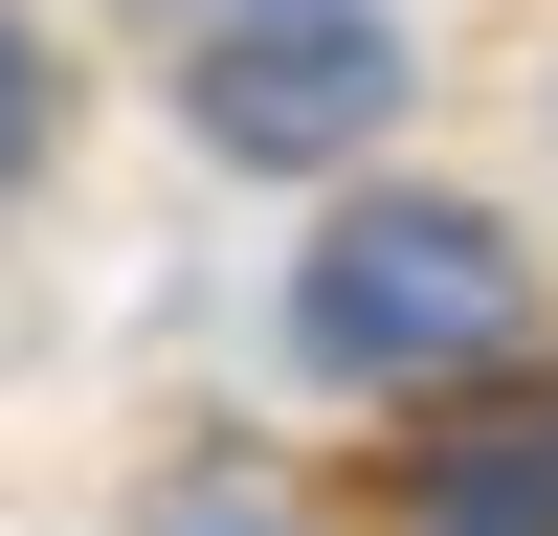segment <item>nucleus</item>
<instances>
[{
	"label": "nucleus",
	"instance_id": "1",
	"mask_svg": "<svg viewBox=\"0 0 558 536\" xmlns=\"http://www.w3.org/2000/svg\"><path fill=\"white\" fill-rule=\"evenodd\" d=\"M514 313H536V268H514L492 202H336L313 268H291V357L357 380V402H425V425L492 402V380H536Z\"/></svg>",
	"mask_w": 558,
	"mask_h": 536
},
{
	"label": "nucleus",
	"instance_id": "2",
	"mask_svg": "<svg viewBox=\"0 0 558 536\" xmlns=\"http://www.w3.org/2000/svg\"><path fill=\"white\" fill-rule=\"evenodd\" d=\"M402 112V23L380 0H291V23H202V134L223 157H336Z\"/></svg>",
	"mask_w": 558,
	"mask_h": 536
},
{
	"label": "nucleus",
	"instance_id": "3",
	"mask_svg": "<svg viewBox=\"0 0 558 536\" xmlns=\"http://www.w3.org/2000/svg\"><path fill=\"white\" fill-rule=\"evenodd\" d=\"M402 536H558V357L402 425Z\"/></svg>",
	"mask_w": 558,
	"mask_h": 536
},
{
	"label": "nucleus",
	"instance_id": "4",
	"mask_svg": "<svg viewBox=\"0 0 558 536\" xmlns=\"http://www.w3.org/2000/svg\"><path fill=\"white\" fill-rule=\"evenodd\" d=\"M157 536H313V514H291L268 470H202V491H157Z\"/></svg>",
	"mask_w": 558,
	"mask_h": 536
},
{
	"label": "nucleus",
	"instance_id": "5",
	"mask_svg": "<svg viewBox=\"0 0 558 536\" xmlns=\"http://www.w3.org/2000/svg\"><path fill=\"white\" fill-rule=\"evenodd\" d=\"M45 112H68V89H45V23H23V0H0V179L45 157Z\"/></svg>",
	"mask_w": 558,
	"mask_h": 536
}]
</instances>
